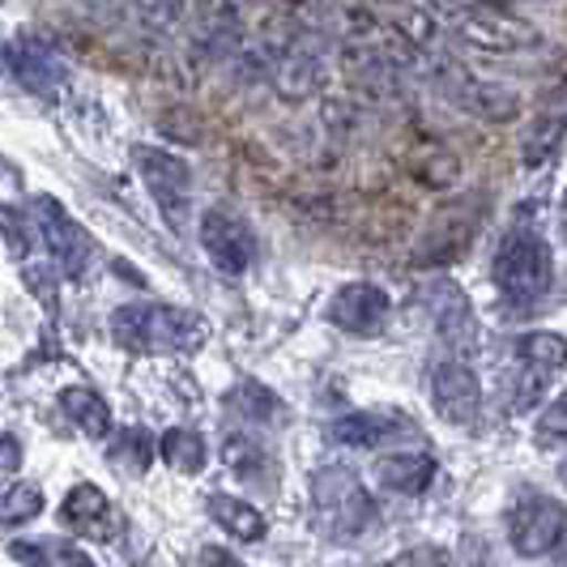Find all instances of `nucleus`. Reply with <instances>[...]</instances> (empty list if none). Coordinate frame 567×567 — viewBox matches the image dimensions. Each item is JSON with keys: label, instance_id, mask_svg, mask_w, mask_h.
Wrapping results in <instances>:
<instances>
[{"label": "nucleus", "instance_id": "obj_1", "mask_svg": "<svg viewBox=\"0 0 567 567\" xmlns=\"http://www.w3.org/2000/svg\"><path fill=\"white\" fill-rule=\"evenodd\" d=\"M112 338L128 354H188L205 346L209 324L171 303H124L112 312Z\"/></svg>", "mask_w": 567, "mask_h": 567}, {"label": "nucleus", "instance_id": "obj_2", "mask_svg": "<svg viewBox=\"0 0 567 567\" xmlns=\"http://www.w3.org/2000/svg\"><path fill=\"white\" fill-rule=\"evenodd\" d=\"M312 508L320 529L338 542L363 538L371 525H375V499L354 478V470H346V465H329V470L316 474Z\"/></svg>", "mask_w": 567, "mask_h": 567}, {"label": "nucleus", "instance_id": "obj_3", "mask_svg": "<svg viewBox=\"0 0 567 567\" xmlns=\"http://www.w3.org/2000/svg\"><path fill=\"white\" fill-rule=\"evenodd\" d=\"M555 278V260H550V244L534 235V230H512L504 244L495 248L491 260V282L508 295L512 303H534L550 290Z\"/></svg>", "mask_w": 567, "mask_h": 567}, {"label": "nucleus", "instance_id": "obj_4", "mask_svg": "<svg viewBox=\"0 0 567 567\" xmlns=\"http://www.w3.org/2000/svg\"><path fill=\"white\" fill-rule=\"evenodd\" d=\"M133 167L142 175L145 193L158 205V214L175 230H184L188 214H193V167L179 154L158 150V145H133Z\"/></svg>", "mask_w": 567, "mask_h": 567}, {"label": "nucleus", "instance_id": "obj_5", "mask_svg": "<svg viewBox=\"0 0 567 567\" xmlns=\"http://www.w3.org/2000/svg\"><path fill=\"white\" fill-rule=\"evenodd\" d=\"M456 39L478 48V52H491V56H508V52L538 48L542 30L525 13H516L508 0H495V4H483L470 18L456 22Z\"/></svg>", "mask_w": 567, "mask_h": 567}, {"label": "nucleus", "instance_id": "obj_6", "mask_svg": "<svg viewBox=\"0 0 567 567\" xmlns=\"http://www.w3.org/2000/svg\"><path fill=\"white\" fill-rule=\"evenodd\" d=\"M200 248L209 256V265L227 278H244L256 260V230L248 218H239L227 205H214L200 214Z\"/></svg>", "mask_w": 567, "mask_h": 567}, {"label": "nucleus", "instance_id": "obj_7", "mask_svg": "<svg viewBox=\"0 0 567 567\" xmlns=\"http://www.w3.org/2000/svg\"><path fill=\"white\" fill-rule=\"evenodd\" d=\"M564 525H567V508L559 499L538 495V491H525L508 516L512 550L525 555V559L550 555V550L559 546V538H564Z\"/></svg>", "mask_w": 567, "mask_h": 567}, {"label": "nucleus", "instance_id": "obj_8", "mask_svg": "<svg viewBox=\"0 0 567 567\" xmlns=\"http://www.w3.org/2000/svg\"><path fill=\"white\" fill-rule=\"evenodd\" d=\"M30 214H34L39 239H43V248L52 252L60 274H64V278H82L90 256H94V244H90V235L82 230V223L69 218V209H64L56 197H34Z\"/></svg>", "mask_w": 567, "mask_h": 567}, {"label": "nucleus", "instance_id": "obj_9", "mask_svg": "<svg viewBox=\"0 0 567 567\" xmlns=\"http://www.w3.org/2000/svg\"><path fill=\"white\" fill-rule=\"evenodd\" d=\"M435 73H440V85L449 90V99H453L461 112L478 115L486 124H512L520 115V94L508 90V85L483 82V78H474L470 69H461L453 60H440Z\"/></svg>", "mask_w": 567, "mask_h": 567}, {"label": "nucleus", "instance_id": "obj_10", "mask_svg": "<svg viewBox=\"0 0 567 567\" xmlns=\"http://www.w3.org/2000/svg\"><path fill=\"white\" fill-rule=\"evenodd\" d=\"M389 312H393V299H389V290H380L375 282H346L329 299V308H324L329 324H338L341 333H354V338L384 333Z\"/></svg>", "mask_w": 567, "mask_h": 567}, {"label": "nucleus", "instance_id": "obj_11", "mask_svg": "<svg viewBox=\"0 0 567 567\" xmlns=\"http://www.w3.org/2000/svg\"><path fill=\"white\" fill-rule=\"evenodd\" d=\"M431 405H435V414L444 419V423L453 426H470L478 423V410H483V384H478V375L470 363H440V368L431 371Z\"/></svg>", "mask_w": 567, "mask_h": 567}, {"label": "nucleus", "instance_id": "obj_12", "mask_svg": "<svg viewBox=\"0 0 567 567\" xmlns=\"http://www.w3.org/2000/svg\"><path fill=\"white\" fill-rule=\"evenodd\" d=\"M423 303L426 312L435 316V329H440L444 346H453L456 354H470L474 338H478V324H474V308H470L465 290L440 278V282H431L423 290Z\"/></svg>", "mask_w": 567, "mask_h": 567}, {"label": "nucleus", "instance_id": "obj_13", "mask_svg": "<svg viewBox=\"0 0 567 567\" xmlns=\"http://www.w3.org/2000/svg\"><path fill=\"white\" fill-rule=\"evenodd\" d=\"M274 90L282 103H312L316 94H324L329 85V64L316 56V52H286L274 69Z\"/></svg>", "mask_w": 567, "mask_h": 567}, {"label": "nucleus", "instance_id": "obj_14", "mask_svg": "<svg viewBox=\"0 0 567 567\" xmlns=\"http://www.w3.org/2000/svg\"><path fill=\"white\" fill-rule=\"evenodd\" d=\"M478 230V214H470V205H456V209H440L431 230L423 235V248H419V265H444L453 256L465 252V244L474 239Z\"/></svg>", "mask_w": 567, "mask_h": 567}, {"label": "nucleus", "instance_id": "obj_15", "mask_svg": "<svg viewBox=\"0 0 567 567\" xmlns=\"http://www.w3.org/2000/svg\"><path fill=\"white\" fill-rule=\"evenodd\" d=\"M60 520L73 529V534H85V538H112V525H115V512L112 499L99 491V486H73L60 504Z\"/></svg>", "mask_w": 567, "mask_h": 567}, {"label": "nucleus", "instance_id": "obj_16", "mask_svg": "<svg viewBox=\"0 0 567 567\" xmlns=\"http://www.w3.org/2000/svg\"><path fill=\"white\" fill-rule=\"evenodd\" d=\"M410 423L401 414H380V410H359V414H346L338 423H329V440L341 449H380L384 440L405 435Z\"/></svg>", "mask_w": 567, "mask_h": 567}, {"label": "nucleus", "instance_id": "obj_17", "mask_svg": "<svg viewBox=\"0 0 567 567\" xmlns=\"http://www.w3.org/2000/svg\"><path fill=\"white\" fill-rule=\"evenodd\" d=\"M564 128H567V94H564V103L555 99V103H546V107L534 115V124H529L525 137H520V163H525V167H542V163L555 154Z\"/></svg>", "mask_w": 567, "mask_h": 567}, {"label": "nucleus", "instance_id": "obj_18", "mask_svg": "<svg viewBox=\"0 0 567 567\" xmlns=\"http://www.w3.org/2000/svg\"><path fill=\"white\" fill-rule=\"evenodd\" d=\"M60 410H64L69 423L78 426L82 435H90V440L112 435V405L103 401V393H94V389H85V384H69V389L60 393Z\"/></svg>", "mask_w": 567, "mask_h": 567}, {"label": "nucleus", "instance_id": "obj_19", "mask_svg": "<svg viewBox=\"0 0 567 567\" xmlns=\"http://www.w3.org/2000/svg\"><path fill=\"white\" fill-rule=\"evenodd\" d=\"M205 508H209V516L218 520V529H227L230 538H239V542H260V538H265V516H260L248 499L214 491V495L205 499Z\"/></svg>", "mask_w": 567, "mask_h": 567}, {"label": "nucleus", "instance_id": "obj_20", "mask_svg": "<svg viewBox=\"0 0 567 567\" xmlns=\"http://www.w3.org/2000/svg\"><path fill=\"white\" fill-rule=\"evenodd\" d=\"M431 478H435L431 453H398L380 461V483L389 491H401V495H419V491H426Z\"/></svg>", "mask_w": 567, "mask_h": 567}, {"label": "nucleus", "instance_id": "obj_21", "mask_svg": "<svg viewBox=\"0 0 567 567\" xmlns=\"http://www.w3.org/2000/svg\"><path fill=\"white\" fill-rule=\"evenodd\" d=\"M158 453H163V461H167L171 470H179V474H200L205 461H209L205 435L193 431V426H171L167 435H163V444H158Z\"/></svg>", "mask_w": 567, "mask_h": 567}, {"label": "nucleus", "instance_id": "obj_22", "mask_svg": "<svg viewBox=\"0 0 567 567\" xmlns=\"http://www.w3.org/2000/svg\"><path fill=\"white\" fill-rule=\"evenodd\" d=\"M380 27H389L401 43H410L414 52H423V48L435 43V18H431L426 9H419V4H389V13H384Z\"/></svg>", "mask_w": 567, "mask_h": 567}, {"label": "nucleus", "instance_id": "obj_23", "mask_svg": "<svg viewBox=\"0 0 567 567\" xmlns=\"http://www.w3.org/2000/svg\"><path fill=\"white\" fill-rule=\"evenodd\" d=\"M4 60H9L13 78L27 85V90H34V94H52V90H56V69L48 64V56H43L39 48H30V43H13V48L4 52Z\"/></svg>", "mask_w": 567, "mask_h": 567}, {"label": "nucleus", "instance_id": "obj_24", "mask_svg": "<svg viewBox=\"0 0 567 567\" xmlns=\"http://www.w3.org/2000/svg\"><path fill=\"white\" fill-rule=\"evenodd\" d=\"M230 405L248 419V423H282L286 419V405L282 398L274 393V389H265V384H256V380H244L235 393H230Z\"/></svg>", "mask_w": 567, "mask_h": 567}, {"label": "nucleus", "instance_id": "obj_25", "mask_svg": "<svg viewBox=\"0 0 567 567\" xmlns=\"http://www.w3.org/2000/svg\"><path fill=\"white\" fill-rule=\"evenodd\" d=\"M516 354H520L525 368L550 375V371L567 368V338H559V333H525L516 341Z\"/></svg>", "mask_w": 567, "mask_h": 567}, {"label": "nucleus", "instance_id": "obj_26", "mask_svg": "<svg viewBox=\"0 0 567 567\" xmlns=\"http://www.w3.org/2000/svg\"><path fill=\"white\" fill-rule=\"evenodd\" d=\"M39 512H43V491L34 483H13L0 495V525H9V529L30 525Z\"/></svg>", "mask_w": 567, "mask_h": 567}, {"label": "nucleus", "instance_id": "obj_27", "mask_svg": "<svg viewBox=\"0 0 567 567\" xmlns=\"http://www.w3.org/2000/svg\"><path fill=\"white\" fill-rule=\"evenodd\" d=\"M30 218L18 209V205H0V248L13 256V260H27L30 256Z\"/></svg>", "mask_w": 567, "mask_h": 567}, {"label": "nucleus", "instance_id": "obj_28", "mask_svg": "<svg viewBox=\"0 0 567 567\" xmlns=\"http://www.w3.org/2000/svg\"><path fill=\"white\" fill-rule=\"evenodd\" d=\"M112 456L115 461H124L128 470H137V474H142L145 465H150V456H154V440L145 435L142 426H128V431H120Z\"/></svg>", "mask_w": 567, "mask_h": 567}, {"label": "nucleus", "instance_id": "obj_29", "mask_svg": "<svg viewBox=\"0 0 567 567\" xmlns=\"http://www.w3.org/2000/svg\"><path fill=\"white\" fill-rule=\"evenodd\" d=\"M456 175H461V158L449 154V150H440V154L423 158V167H419V184H426V188H444V184H453Z\"/></svg>", "mask_w": 567, "mask_h": 567}, {"label": "nucleus", "instance_id": "obj_30", "mask_svg": "<svg viewBox=\"0 0 567 567\" xmlns=\"http://www.w3.org/2000/svg\"><path fill=\"white\" fill-rule=\"evenodd\" d=\"M133 9H137V18H142L145 27L171 30L179 22V13H184V0H133Z\"/></svg>", "mask_w": 567, "mask_h": 567}, {"label": "nucleus", "instance_id": "obj_31", "mask_svg": "<svg viewBox=\"0 0 567 567\" xmlns=\"http://www.w3.org/2000/svg\"><path fill=\"white\" fill-rule=\"evenodd\" d=\"M538 435L546 444H555V440H567V389L559 398L546 405V414L538 419Z\"/></svg>", "mask_w": 567, "mask_h": 567}, {"label": "nucleus", "instance_id": "obj_32", "mask_svg": "<svg viewBox=\"0 0 567 567\" xmlns=\"http://www.w3.org/2000/svg\"><path fill=\"white\" fill-rule=\"evenodd\" d=\"M380 567H453V555L440 550V546H414V550H405V555H398V559H389V564Z\"/></svg>", "mask_w": 567, "mask_h": 567}, {"label": "nucleus", "instance_id": "obj_33", "mask_svg": "<svg viewBox=\"0 0 567 567\" xmlns=\"http://www.w3.org/2000/svg\"><path fill=\"white\" fill-rule=\"evenodd\" d=\"M483 4H495V0H426V9H431V13L453 18V22L470 18V13H474V9H483Z\"/></svg>", "mask_w": 567, "mask_h": 567}, {"label": "nucleus", "instance_id": "obj_34", "mask_svg": "<svg viewBox=\"0 0 567 567\" xmlns=\"http://www.w3.org/2000/svg\"><path fill=\"white\" fill-rule=\"evenodd\" d=\"M27 286L43 295V303H48V308L56 303V290H52V274H48V265H27Z\"/></svg>", "mask_w": 567, "mask_h": 567}, {"label": "nucleus", "instance_id": "obj_35", "mask_svg": "<svg viewBox=\"0 0 567 567\" xmlns=\"http://www.w3.org/2000/svg\"><path fill=\"white\" fill-rule=\"evenodd\" d=\"M200 567H248V564H239L223 546H205V550H200Z\"/></svg>", "mask_w": 567, "mask_h": 567}, {"label": "nucleus", "instance_id": "obj_36", "mask_svg": "<svg viewBox=\"0 0 567 567\" xmlns=\"http://www.w3.org/2000/svg\"><path fill=\"white\" fill-rule=\"evenodd\" d=\"M9 555H13V559H22L27 567H43V546H30V542H13V546H9Z\"/></svg>", "mask_w": 567, "mask_h": 567}, {"label": "nucleus", "instance_id": "obj_37", "mask_svg": "<svg viewBox=\"0 0 567 567\" xmlns=\"http://www.w3.org/2000/svg\"><path fill=\"white\" fill-rule=\"evenodd\" d=\"M22 461V444L13 435H0V470H13Z\"/></svg>", "mask_w": 567, "mask_h": 567}, {"label": "nucleus", "instance_id": "obj_38", "mask_svg": "<svg viewBox=\"0 0 567 567\" xmlns=\"http://www.w3.org/2000/svg\"><path fill=\"white\" fill-rule=\"evenodd\" d=\"M60 564H64V567H99V564H94V559H90V555H85V550H78V546H69Z\"/></svg>", "mask_w": 567, "mask_h": 567}, {"label": "nucleus", "instance_id": "obj_39", "mask_svg": "<svg viewBox=\"0 0 567 567\" xmlns=\"http://www.w3.org/2000/svg\"><path fill=\"white\" fill-rule=\"evenodd\" d=\"M559 483L567 486V461H564V465H559Z\"/></svg>", "mask_w": 567, "mask_h": 567}, {"label": "nucleus", "instance_id": "obj_40", "mask_svg": "<svg viewBox=\"0 0 567 567\" xmlns=\"http://www.w3.org/2000/svg\"><path fill=\"white\" fill-rule=\"evenodd\" d=\"M244 4H260V0H244Z\"/></svg>", "mask_w": 567, "mask_h": 567}, {"label": "nucleus", "instance_id": "obj_41", "mask_svg": "<svg viewBox=\"0 0 567 567\" xmlns=\"http://www.w3.org/2000/svg\"><path fill=\"white\" fill-rule=\"evenodd\" d=\"M564 214H567V197H564Z\"/></svg>", "mask_w": 567, "mask_h": 567}]
</instances>
